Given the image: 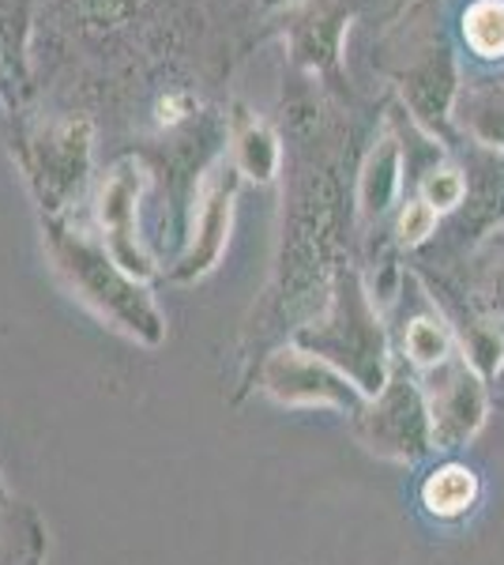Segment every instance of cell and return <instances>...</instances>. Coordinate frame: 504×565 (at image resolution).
Listing matches in <instances>:
<instances>
[{"mask_svg": "<svg viewBox=\"0 0 504 565\" xmlns=\"http://www.w3.org/2000/svg\"><path fill=\"white\" fill-rule=\"evenodd\" d=\"M26 42H31V0H0V98L8 106H20V98L31 90Z\"/></svg>", "mask_w": 504, "mask_h": 565, "instance_id": "obj_6", "label": "cell"}, {"mask_svg": "<svg viewBox=\"0 0 504 565\" xmlns=\"http://www.w3.org/2000/svg\"><path fill=\"white\" fill-rule=\"evenodd\" d=\"M463 42L479 61H504V0H471L467 4Z\"/></svg>", "mask_w": 504, "mask_h": 565, "instance_id": "obj_8", "label": "cell"}, {"mask_svg": "<svg viewBox=\"0 0 504 565\" xmlns=\"http://www.w3.org/2000/svg\"><path fill=\"white\" fill-rule=\"evenodd\" d=\"M437 226V207H429L426 200H415V204H407V212L399 218V234L407 245H415L421 238H429Z\"/></svg>", "mask_w": 504, "mask_h": 565, "instance_id": "obj_13", "label": "cell"}, {"mask_svg": "<svg viewBox=\"0 0 504 565\" xmlns=\"http://www.w3.org/2000/svg\"><path fill=\"white\" fill-rule=\"evenodd\" d=\"M0 498H4V487H0Z\"/></svg>", "mask_w": 504, "mask_h": 565, "instance_id": "obj_15", "label": "cell"}, {"mask_svg": "<svg viewBox=\"0 0 504 565\" xmlns=\"http://www.w3.org/2000/svg\"><path fill=\"white\" fill-rule=\"evenodd\" d=\"M234 196H237V167H218L215 174L200 189V215H196V238H192L189 257L181 260V268L173 271L178 279H196L207 268H215L218 253L230 234V215H234Z\"/></svg>", "mask_w": 504, "mask_h": 565, "instance_id": "obj_4", "label": "cell"}, {"mask_svg": "<svg viewBox=\"0 0 504 565\" xmlns=\"http://www.w3.org/2000/svg\"><path fill=\"white\" fill-rule=\"evenodd\" d=\"M421 498H426V505L433 509L437 516H460L474 505V498H479V479L467 468H460V463H448V468H441L426 482Z\"/></svg>", "mask_w": 504, "mask_h": 565, "instance_id": "obj_9", "label": "cell"}, {"mask_svg": "<svg viewBox=\"0 0 504 565\" xmlns=\"http://www.w3.org/2000/svg\"><path fill=\"white\" fill-rule=\"evenodd\" d=\"M148 185V170L136 154L114 162L109 174L98 189V226H103L106 249L121 264L128 276L143 279L151 276V260L140 245V231H136V215H140V193Z\"/></svg>", "mask_w": 504, "mask_h": 565, "instance_id": "obj_3", "label": "cell"}, {"mask_svg": "<svg viewBox=\"0 0 504 565\" xmlns=\"http://www.w3.org/2000/svg\"><path fill=\"white\" fill-rule=\"evenodd\" d=\"M396 148L392 140H384V148L373 154L369 170H365V212H380L384 200L392 193V181H396Z\"/></svg>", "mask_w": 504, "mask_h": 565, "instance_id": "obj_10", "label": "cell"}, {"mask_svg": "<svg viewBox=\"0 0 504 565\" xmlns=\"http://www.w3.org/2000/svg\"><path fill=\"white\" fill-rule=\"evenodd\" d=\"M15 151L45 218H61L90 174L95 125L87 117H57V121L23 129Z\"/></svg>", "mask_w": 504, "mask_h": 565, "instance_id": "obj_2", "label": "cell"}, {"mask_svg": "<svg viewBox=\"0 0 504 565\" xmlns=\"http://www.w3.org/2000/svg\"><path fill=\"white\" fill-rule=\"evenodd\" d=\"M407 348L418 362H437L444 354V332L433 321H415L407 328Z\"/></svg>", "mask_w": 504, "mask_h": 565, "instance_id": "obj_12", "label": "cell"}, {"mask_svg": "<svg viewBox=\"0 0 504 565\" xmlns=\"http://www.w3.org/2000/svg\"><path fill=\"white\" fill-rule=\"evenodd\" d=\"M234 167L237 174L253 181H271L279 170V140L264 121H256L245 109L234 114Z\"/></svg>", "mask_w": 504, "mask_h": 565, "instance_id": "obj_7", "label": "cell"}, {"mask_svg": "<svg viewBox=\"0 0 504 565\" xmlns=\"http://www.w3.org/2000/svg\"><path fill=\"white\" fill-rule=\"evenodd\" d=\"M346 8L335 0H309L305 8L294 12L290 23V53L294 65L335 76V53H339V31H343Z\"/></svg>", "mask_w": 504, "mask_h": 565, "instance_id": "obj_5", "label": "cell"}, {"mask_svg": "<svg viewBox=\"0 0 504 565\" xmlns=\"http://www.w3.org/2000/svg\"><path fill=\"white\" fill-rule=\"evenodd\" d=\"M467 193V181L455 174V170H433L426 181H421V200H426L429 207H437V212H448V207H455Z\"/></svg>", "mask_w": 504, "mask_h": 565, "instance_id": "obj_11", "label": "cell"}, {"mask_svg": "<svg viewBox=\"0 0 504 565\" xmlns=\"http://www.w3.org/2000/svg\"><path fill=\"white\" fill-rule=\"evenodd\" d=\"M275 4H282V0H264V8H275Z\"/></svg>", "mask_w": 504, "mask_h": 565, "instance_id": "obj_14", "label": "cell"}, {"mask_svg": "<svg viewBox=\"0 0 504 565\" xmlns=\"http://www.w3.org/2000/svg\"><path fill=\"white\" fill-rule=\"evenodd\" d=\"M45 238H50V253L64 271V279L72 282V290H79L84 302H90L98 313L128 328L140 340H159L162 317L154 309L151 295L140 287V279L128 276L121 264L114 260L106 242L90 238L87 231H72L64 215L45 218Z\"/></svg>", "mask_w": 504, "mask_h": 565, "instance_id": "obj_1", "label": "cell"}]
</instances>
